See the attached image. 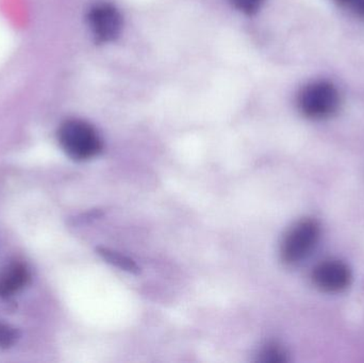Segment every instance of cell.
Instances as JSON below:
<instances>
[{
  "mask_svg": "<svg viewBox=\"0 0 364 363\" xmlns=\"http://www.w3.org/2000/svg\"><path fill=\"white\" fill-rule=\"evenodd\" d=\"M58 140L64 153L76 161H87L102 151V139L95 128L81 119H70L62 124Z\"/></svg>",
  "mask_w": 364,
  "mask_h": 363,
  "instance_id": "6da1fadb",
  "label": "cell"
},
{
  "mask_svg": "<svg viewBox=\"0 0 364 363\" xmlns=\"http://www.w3.org/2000/svg\"><path fill=\"white\" fill-rule=\"evenodd\" d=\"M89 23L94 36L109 42L119 36L122 28V17L119 11L110 4H97L89 14Z\"/></svg>",
  "mask_w": 364,
  "mask_h": 363,
  "instance_id": "5b68a950",
  "label": "cell"
},
{
  "mask_svg": "<svg viewBox=\"0 0 364 363\" xmlns=\"http://www.w3.org/2000/svg\"><path fill=\"white\" fill-rule=\"evenodd\" d=\"M286 354L277 345H269L260 354L259 362L264 363H280L286 362Z\"/></svg>",
  "mask_w": 364,
  "mask_h": 363,
  "instance_id": "ba28073f",
  "label": "cell"
},
{
  "mask_svg": "<svg viewBox=\"0 0 364 363\" xmlns=\"http://www.w3.org/2000/svg\"><path fill=\"white\" fill-rule=\"evenodd\" d=\"M17 338H18L17 330L0 324V347H10V345H14Z\"/></svg>",
  "mask_w": 364,
  "mask_h": 363,
  "instance_id": "30bf717a",
  "label": "cell"
},
{
  "mask_svg": "<svg viewBox=\"0 0 364 363\" xmlns=\"http://www.w3.org/2000/svg\"><path fill=\"white\" fill-rule=\"evenodd\" d=\"M98 255L106 260L111 266H117L121 270L126 271V272L132 273V274H139L140 273V268L138 264L130 259L127 256L119 253V251H112V249H107V247H98Z\"/></svg>",
  "mask_w": 364,
  "mask_h": 363,
  "instance_id": "52a82bcc",
  "label": "cell"
},
{
  "mask_svg": "<svg viewBox=\"0 0 364 363\" xmlns=\"http://www.w3.org/2000/svg\"><path fill=\"white\" fill-rule=\"evenodd\" d=\"M264 0H231L233 6L245 13L256 12Z\"/></svg>",
  "mask_w": 364,
  "mask_h": 363,
  "instance_id": "8fae6325",
  "label": "cell"
},
{
  "mask_svg": "<svg viewBox=\"0 0 364 363\" xmlns=\"http://www.w3.org/2000/svg\"><path fill=\"white\" fill-rule=\"evenodd\" d=\"M29 272L23 264H15L8 266L0 275V296H13L27 285Z\"/></svg>",
  "mask_w": 364,
  "mask_h": 363,
  "instance_id": "8992f818",
  "label": "cell"
},
{
  "mask_svg": "<svg viewBox=\"0 0 364 363\" xmlns=\"http://www.w3.org/2000/svg\"><path fill=\"white\" fill-rule=\"evenodd\" d=\"M352 271L340 260H324L312 271L314 286L325 293H339L348 289L352 283Z\"/></svg>",
  "mask_w": 364,
  "mask_h": 363,
  "instance_id": "277c9868",
  "label": "cell"
},
{
  "mask_svg": "<svg viewBox=\"0 0 364 363\" xmlns=\"http://www.w3.org/2000/svg\"><path fill=\"white\" fill-rule=\"evenodd\" d=\"M321 226L314 219L297 222L282 241V259L289 266H295L308 258L318 244Z\"/></svg>",
  "mask_w": 364,
  "mask_h": 363,
  "instance_id": "3957f363",
  "label": "cell"
},
{
  "mask_svg": "<svg viewBox=\"0 0 364 363\" xmlns=\"http://www.w3.org/2000/svg\"><path fill=\"white\" fill-rule=\"evenodd\" d=\"M342 8L350 11L364 21V0H335Z\"/></svg>",
  "mask_w": 364,
  "mask_h": 363,
  "instance_id": "9c48e42d",
  "label": "cell"
},
{
  "mask_svg": "<svg viewBox=\"0 0 364 363\" xmlns=\"http://www.w3.org/2000/svg\"><path fill=\"white\" fill-rule=\"evenodd\" d=\"M297 104L301 112L308 119H325L339 110L341 96L337 87L329 81H314L301 90Z\"/></svg>",
  "mask_w": 364,
  "mask_h": 363,
  "instance_id": "7a4b0ae2",
  "label": "cell"
}]
</instances>
